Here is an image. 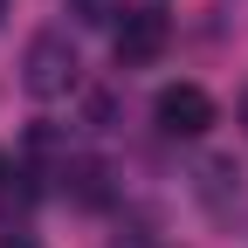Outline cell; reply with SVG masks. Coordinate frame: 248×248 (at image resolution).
Instances as JSON below:
<instances>
[{
	"mask_svg": "<svg viewBox=\"0 0 248 248\" xmlns=\"http://www.w3.org/2000/svg\"><path fill=\"white\" fill-rule=\"evenodd\" d=\"M83 83V62H76V42L69 35H35L28 42V55H21V90L28 97H42V104H55V97H69V90Z\"/></svg>",
	"mask_w": 248,
	"mask_h": 248,
	"instance_id": "obj_1",
	"label": "cell"
},
{
	"mask_svg": "<svg viewBox=\"0 0 248 248\" xmlns=\"http://www.w3.org/2000/svg\"><path fill=\"white\" fill-rule=\"evenodd\" d=\"M152 117H159L166 138H200L207 124H214V97H207L200 83H166L159 104H152Z\"/></svg>",
	"mask_w": 248,
	"mask_h": 248,
	"instance_id": "obj_2",
	"label": "cell"
},
{
	"mask_svg": "<svg viewBox=\"0 0 248 248\" xmlns=\"http://www.w3.org/2000/svg\"><path fill=\"white\" fill-rule=\"evenodd\" d=\"M166 35H172V21L159 7H131L117 21V62L124 69H145V62H159L166 55Z\"/></svg>",
	"mask_w": 248,
	"mask_h": 248,
	"instance_id": "obj_3",
	"label": "cell"
},
{
	"mask_svg": "<svg viewBox=\"0 0 248 248\" xmlns=\"http://www.w3.org/2000/svg\"><path fill=\"white\" fill-rule=\"evenodd\" d=\"M200 200H207L214 214L241 207V166H234V159H207V166H200Z\"/></svg>",
	"mask_w": 248,
	"mask_h": 248,
	"instance_id": "obj_4",
	"label": "cell"
},
{
	"mask_svg": "<svg viewBox=\"0 0 248 248\" xmlns=\"http://www.w3.org/2000/svg\"><path fill=\"white\" fill-rule=\"evenodd\" d=\"M62 7H69L83 28H110V21L124 14V0H62Z\"/></svg>",
	"mask_w": 248,
	"mask_h": 248,
	"instance_id": "obj_5",
	"label": "cell"
},
{
	"mask_svg": "<svg viewBox=\"0 0 248 248\" xmlns=\"http://www.w3.org/2000/svg\"><path fill=\"white\" fill-rule=\"evenodd\" d=\"M69 179H76V200H90V207L104 200V166H76Z\"/></svg>",
	"mask_w": 248,
	"mask_h": 248,
	"instance_id": "obj_6",
	"label": "cell"
},
{
	"mask_svg": "<svg viewBox=\"0 0 248 248\" xmlns=\"http://www.w3.org/2000/svg\"><path fill=\"white\" fill-rule=\"evenodd\" d=\"M0 186H7V152H0Z\"/></svg>",
	"mask_w": 248,
	"mask_h": 248,
	"instance_id": "obj_7",
	"label": "cell"
},
{
	"mask_svg": "<svg viewBox=\"0 0 248 248\" xmlns=\"http://www.w3.org/2000/svg\"><path fill=\"white\" fill-rule=\"evenodd\" d=\"M0 21H7V0H0Z\"/></svg>",
	"mask_w": 248,
	"mask_h": 248,
	"instance_id": "obj_8",
	"label": "cell"
},
{
	"mask_svg": "<svg viewBox=\"0 0 248 248\" xmlns=\"http://www.w3.org/2000/svg\"><path fill=\"white\" fill-rule=\"evenodd\" d=\"M7 248H28V241H7Z\"/></svg>",
	"mask_w": 248,
	"mask_h": 248,
	"instance_id": "obj_9",
	"label": "cell"
}]
</instances>
